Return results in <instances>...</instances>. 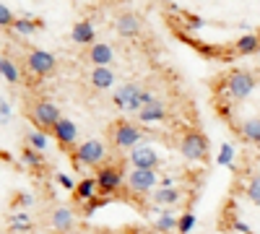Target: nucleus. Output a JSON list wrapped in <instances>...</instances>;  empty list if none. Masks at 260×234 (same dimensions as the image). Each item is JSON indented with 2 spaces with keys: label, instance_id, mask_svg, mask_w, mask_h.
I'll list each match as a JSON object with an SVG mask.
<instances>
[{
  "label": "nucleus",
  "instance_id": "1",
  "mask_svg": "<svg viewBox=\"0 0 260 234\" xmlns=\"http://www.w3.org/2000/svg\"><path fill=\"white\" fill-rule=\"evenodd\" d=\"M110 138H112L115 148H120V151H133V148L141 146V141H143V130L130 120H117L110 130Z\"/></svg>",
  "mask_w": 260,
  "mask_h": 234
},
{
  "label": "nucleus",
  "instance_id": "2",
  "mask_svg": "<svg viewBox=\"0 0 260 234\" xmlns=\"http://www.w3.org/2000/svg\"><path fill=\"white\" fill-rule=\"evenodd\" d=\"M73 159L78 166H102V161L107 159V148L102 141L96 138H89V141H83L73 148Z\"/></svg>",
  "mask_w": 260,
  "mask_h": 234
},
{
  "label": "nucleus",
  "instance_id": "3",
  "mask_svg": "<svg viewBox=\"0 0 260 234\" xmlns=\"http://www.w3.org/2000/svg\"><path fill=\"white\" fill-rule=\"evenodd\" d=\"M208 138L198 130H187L180 141V154L187 161H206L208 159Z\"/></svg>",
  "mask_w": 260,
  "mask_h": 234
},
{
  "label": "nucleus",
  "instance_id": "4",
  "mask_svg": "<svg viewBox=\"0 0 260 234\" xmlns=\"http://www.w3.org/2000/svg\"><path fill=\"white\" fill-rule=\"evenodd\" d=\"M159 182H161V177H159L156 169H130V175H127V180H125L127 190H130L133 195H146V193H151V190L159 187Z\"/></svg>",
  "mask_w": 260,
  "mask_h": 234
},
{
  "label": "nucleus",
  "instance_id": "5",
  "mask_svg": "<svg viewBox=\"0 0 260 234\" xmlns=\"http://www.w3.org/2000/svg\"><path fill=\"white\" fill-rule=\"evenodd\" d=\"M224 91H226L229 99H234V102L247 99V96L255 91V76L247 73V71H234V73H229V78H226V83H224Z\"/></svg>",
  "mask_w": 260,
  "mask_h": 234
},
{
  "label": "nucleus",
  "instance_id": "6",
  "mask_svg": "<svg viewBox=\"0 0 260 234\" xmlns=\"http://www.w3.org/2000/svg\"><path fill=\"white\" fill-rule=\"evenodd\" d=\"M94 180H96V185H99V193L112 195V193H117V190L125 185L127 177L120 172L117 166H112V164H102V166H96Z\"/></svg>",
  "mask_w": 260,
  "mask_h": 234
},
{
  "label": "nucleus",
  "instance_id": "7",
  "mask_svg": "<svg viewBox=\"0 0 260 234\" xmlns=\"http://www.w3.org/2000/svg\"><path fill=\"white\" fill-rule=\"evenodd\" d=\"M60 117H62V115H60V110H57V104L50 102V99H39L34 107H31V122H34L37 127H42V130H52Z\"/></svg>",
  "mask_w": 260,
  "mask_h": 234
},
{
  "label": "nucleus",
  "instance_id": "8",
  "mask_svg": "<svg viewBox=\"0 0 260 234\" xmlns=\"http://www.w3.org/2000/svg\"><path fill=\"white\" fill-rule=\"evenodd\" d=\"M26 65H29V71H31L34 76L47 78V76H52L55 68H57V57H55L52 52H47V50H29V52H26Z\"/></svg>",
  "mask_w": 260,
  "mask_h": 234
},
{
  "label": "nucleus",
  "instance_id": "9",
  "mask_svg": "<svg viewBox=\"0 0 260 234\" xmlns=\"http://www.w3.org/2000/svg\"><path fill=\"white\" fill-rule=\"evenodd\" d=\"M52 138L62 148H71V151H73V148L78 146V125L73 120H68V117H60L57 125L52 127Z\"/></svg>",
  "mask_w": 260,
  "mask_h": 234
},
{
  "label": "nucleus",
  "instance_id": "10",
  "mask_svg": "<svg viewBox=\"0 0 260 234\" xmlns=\"http://www.w3.org/2000/svg\"><path fill=\"white\" fill-rule=\"evenodd\" d=\"M127 161H130V166H133V169H159L161 166L159 154L151 146H136L133 151H130Z\"/></svg>",
  "mask_w": 260,
  "mask_h": 234
},
{
  "label": "nucleus",
  "instance_id": "11",
  "mask_svg": "<svg viewBox=\"0 0 260 234\" xmlns=\"http://www.w3.org/2000/svg\"><path fill=\"white\" fill-rule=\"evenodd\" d=\"M115 29H117V34H120V37L133 39V37L141 31V18H138L133 11H125V13H120V16H117Z\"/></svg>",
  "mask_w": 260,
  "mask_h": 234
},
{
  "label": "nucleus",
  "instance_id": "12",
  "mask_svg": "<svg viewBox=\"0 0 260 234\" xmlns=\"http://www.w3.org/2000/svg\"><path fill=\"white\" fill-rule=\"evenodd\" d=\"M71 37H73L76 45H81V47H91V45H96V42H94V37H96L94 21H89V18L78 21V24L73 26V31H71Z\"/></svg>",
  "mask_w": 260,
  "mask_h": 234
},
{
  "label": "nucleus",
  "instance_id": "13",
  "mask_svg": "<svg viewBox=\"0 0 260 234\" xmlns=\"http://www.w3.org/2000/svg\"><path fill=\"white\" fill-rule=\"evenodd\" d=\"M89 83L94 89L99 91H107V89H112L115 86V73L110 65H94V71L89 73Z\"/></svg>",
  "mask_w": 260,
  "mask_h": 234
},
{
  "label": "nucleus",
  "instance_id": "14",
  "mask_svg": "<svg viewBox=\"0 0 260 234\" xmlns=\"http://www.w3.org/2000/svg\"><path fill=\"white\" fill-rule=\"evenodd\" d=\"M50 221H52V229H55V231L65 234V231H71V229H73V224H76V216H73V211H71L68 206H57V208L52 211Z\"/></svg>",
  "mask_w": 260,
  "mask_h": 234
},
{
  "label": "nucleus",
  "instance_id": "15",
  "mask_svg": "<svg viewBox=\"0 0 260 234\" xmlns=\"http://www.w3.org/2000/svg\"><path fill=\"white\" fill-rule=\"evenodd\" d=\"M143 89L138 86V83H122L120 89H115V96H112V104L117 110H127V104H130V99H136L138 94H141Z\"/></svg>",
  "mask_w": 260,
  "mask_h": 234
},
{
  "label": "nucleus",
  "instance_id": "16",
  "mask_svg": "<svg viewBox=\"0 0 260 234\" xmlns=\"http://www.w3.org/2000/svg\"><path fill=\"white\" fill-rule=\"evenodd\" d=\"M89 60H91V65H110L115 60V50L107 42H96V45L89 47Z\"/></svg>",
  "mask_w": 260,
  "mask_h": 234
},
{
  "label": "nucleus",
  "instance_id": "17",
  "mask_svg": "<svg viewBox=\"0 0 260 234\" xmlns=\"http://www.w3.org/2000/svg\"><path fill=\"white\" fill-rule=\"evenodd\" d=\"M161 120H167V110H164V104H161L159 99L151 102V104H146V107L138 112V122H143V125L161 122Z\"/></svg>",
  "mask_w": 260,
  "mask_h": 234
},
{
  "label": "nucleus",
  "instance_id": "18",
  "mask_svg": "<svg viewBox=\"0 0 260 234\" xmlns=\"http://www.w3.org/2000/svg\"><path fill=\"white\" fill-rule=\"evenodd\" d=\"M96 193H99V185H96V180L94 177H83V180H78V187H76V200L78 203H89V200H94L96 198Z\"/></svg>",
  "mask_w": 260,
  "mask_h": 234
},
{
  "label": "nucleus",
  "instance_id": "19",
  "mask_svg": "<svg viewBox=\"0 0 260 234\" xmlns=\"http://www.w3.org/2000/svg\"><path fill=\"white\" fill-rule=\"evenodd\" d=\"M182 200V190L180 187H156L154 190V203L156 206H175Z\"/></svg>",
  "mask_w": 260,
  "mask_h": 234
},
{
  "label": "nucleus",
  "instance_id": "20",
  "mask_svg": "<svg viewBox=\"0 0 260 234\" xmlns=\"http://www.w3.org/2000/svg\"><path fill=\"white\" fill-rule=\"evenodd\" d=\"M240 136L247 141V143H255L260 146V117H247L240 122Z\"/></svg>",
  "mask_w": 260,
  "mask_h": 234
},
{
  "label": "nucleus",
  "instance_id": "21",
  "mask_svg": "<svg viewBox=\"0 0 260 234\" xmlns=\"http://www.w3.org/2000/svg\"><path fill=\"white\" fill-rule=\"evenodd\" d=\"M234 50H237V55H255L260 50V37L257 34H242L234 42Z\"/></svg>",
  "mask_w": 260,
  "mask_h": 234
},
{
  "label": "nucleus",
  "instance_id": "22",
  "mask_svg": "<svg viewBox=\"0 0 260 234\" xmlns=\"http://www.w3.org/2000/svg\"><path fill=\"white\" fill-rule=\"evenodd\" d=\"M0 76H3V81H6V83H18V81H21L18 65H16V62H13L8 55L0 57Z\"/></svg>",
  "mask_w": 260,
  "mask_h": 234
},
{
  "label": "nucleus",
  "instance_id": "23",
  "mask_svg": "<svg viewBox=\"0 0 260 234\" xmlns=\"http://www.w3.org/2000/svg\"><path fill=\"white\" fill-rule=\"evenodd\" d=\"M177 224H180V216H175V214H161V216H156L154 219V231H159V234H172L177 229Z\"/></svg>",
  "mask_w": 260,
  "mask_h": 234
},
{
  "label": "nucleus",
  "instance_id": "24",
  "mask_svg": "<svg viewBox=\"0 0 260 234\" xmlns=\"http://www.w3.org/2000/svg\"><path fill=\"white\" fill-rule=\"evenodd\" d=\"M34 229L29 214H11V231L13 234H29Z\"/></svg>",
  "mask_w": 260,
  "mask_h": 234
},
{
  "label": "nucleus",
  "instance_id": "25",
  "mask_svg": "<svg viewBox=\"0 0 260 234\" xmlns=\"http://www.w3.org/2000/svg\"><path fill=\"white\" fill-rule=\"evenodd\" d=\"M37 26H42L39 21H31V18L26 16V18H16V24H13V31H16L18 37H31V34L37 31Z\"/></svg>",
  "mask_w": 260,
  "mask_h": 234
},
{
  "label": "nucleus",
  "instance_id": "26",
  "mask_svg": "<svg viewBox=\"0 0 260 234\" xmlns=\"http://www.w3.org/2000/svg\"><path fill=\"white\" fill-rule=\"evenodd\" d=\"M26 138H29V146H31V148H37V151H45V148L50 146V136H47V130H42V127L31 130Z\"/></svg>",
  "mask_w": 260,
  "mask_h": 234
},
{
  "label": "nucleus",
  "instance_id": "27",
  "mask_svg": "<svg viewBox=\"0 0 260 234\" xmlns=\"http://www.w3.org/2000/svg\"><path fill=\"white\" fill-rule=\"evenodd\" d=\"M245 195H247L255 206H260V175H252V177H250V182H247V187H245Z\"/></svg>",
  "mask_w": 260,
  "mask_h": 234
},
{
  "label": "nucleus",
  "instance_id": "28",
  "mask_svg": "<svg viewBox=\"0 0 260 234\" xmlns=\"http://www.w3.org/2000/svg\"><path fill=\"white\" fill-rule=\"evenodd\" d=\"M21 159H24V164H29V166H34V169H39L42 164H45V159H42V151H37V148H24V154H21Z\"/></svg>",
  "mask_w": 260,
  "mask_h": 234
},
{
  "label": "nucleus",
  "instance_id": "29",
  "mask_svg": "<svg viewBox=\"0 0 260 234\" xmlns=\"http://www.w3.org/2000/svg\"><path fill=\"white\" fill-rule=\"evenodd\" d=\"M216 161H219L221 166H234V146L232 143H221V148H219V159H216Z\"/></svg>",
  "mask_w": 260,
  "mask_h": 234
},
{
  "label": "nucleus",
  "instance_id": "30",
  "mask_svg": "<svg viewBox=\"0 0 260 234\" xmlns=\"http://www.w3.org/2000/svg\"><path fill=\"white\" fill-rule=\"evenodd\" d=\"M195 221L198 219H195L192 211H185V214L180 216V224H177V234H190L195 229Z\"/></svg>",
  "mask_w": 260,
  "mask_h": 234
},
{
  "label": "nucleus",
  "instance_id": "31",
  "mask_svg": "<svg viewBox=\"0 0 260 234\" xmlns=\"http://www.w3.org/2000/svg\"><path fill=\"white\" fill-rule=\"evenodd\" d=\"M13 24H16V16H13V11L3 3V6H0V26L8 29V26H13Z\"/></svg>",
  "mask_w": 260,
  "mask_h": 234
},
{
  "label": "nucleus",
  "instance_id": "32",
  "mask_svg": "<svg viewBox=\"0 0 260 234\" xmlns=\"http://www.w3.org/2000/svg\"><path fill=\"white\" fill-rule=\"evenodd\" d=\"M55 180H57V185H60V187H65V190H71V193H76L78 182H73V177H71V175H65V172H57V175H55Z\"/></svg>",
  "mask_w": 260,
  "mask_h": 234
},
{
  "label": "nucleus",
  "instance_id": "33",
  "mask_svg": "<svg viewBox=\"0 0 260 234\" xmlns=\"http://www.w3.org/2000/svg\"><path fill=\"white\" fill-rule=\"evenodd\" d=\"M11 115H13L11 104H8V99H3V102H0V122L8 125V122H11Z\"/></svg>",
  "mask_w": 260,
  "mask_h": 234
},
{
  "label": "nucleus",
  "instance_id": "34",
  "mask_svg": "<svg viewBox=\"0 0 260 234\" xmlns=\"http://www.w3.org/2000/svg\"><path fill=\"white\" fill-rule=\"evenodd\" d=\"M232 229H234L237 234H252V229H250L245 221H240V219H234V221H232Z\"/></svg>",
  "mask_w": 260,
  "mask_h": 234
},
{
  "label": "nucleus",
  "instance_id": "35",
  "mask_svg": "<svg viewBox=\"0 0 260 234\" xmlns=\"http://www.w3.org/2000/svg\"><path fill=\"white\" fill-rule=\"evenodd\" d=\"M16 203L24 206V208H29V206H34V195H31V193H21V195L16 198Z\"/></svg>",
  "mask_w": 260,
  "mask_h": 234
},
{
  "label": "nucleus",
  "instance_id": "36",
  "mask_svg": "<svg viewBox=\"0 0 260 234\" xmlns=\"http://www.w3.org/2000/svg\"><path fill=\"white\" fill-rule=\"evenodd\" d=\"M161 187H175V177H161Z\"/></svg>",
  "mask_w": 260,
  "mask_h": 234
},
{
  "label": "nucleus",
  "instance_id": "37",
  "mask_svg": "<svg viewBox=\"0 0 260 234\" xmlns=\"http://www.w3.org/2000/svg\"><path fill=\"white\" fill-rule=\"evenodd\" d=\"M156 234H159V231H156Z\"/></svg>",
  "mask_w": 260,
  "mask_h": 234
}]
</instances>
